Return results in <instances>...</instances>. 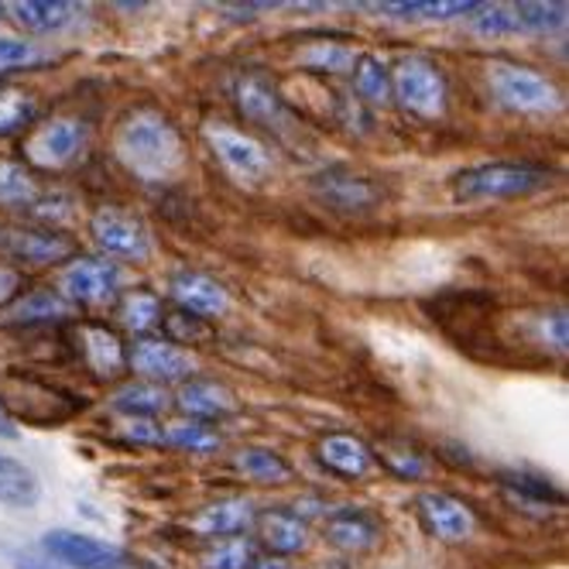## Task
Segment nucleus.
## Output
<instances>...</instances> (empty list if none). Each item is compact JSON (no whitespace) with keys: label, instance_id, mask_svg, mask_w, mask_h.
Returning <instances> with one entry per match:
<instances>
[{"label":"nucleus","instance_id":"obj_1","mask_svg":"<svg viewBox=\"0 0 569 569\" xmlns=\"http://www.w3.org/2000/svg\"><path fill=\"white\" fill-rule=\"evenodd\" d=\"M117 158L124 161L134 176H141L148 182H161L179 172L186 151H182V138L169 117H161L154 110H138L120 120Z\"/></svg>","mask_w":569,"mask_h":569},{"label":"nucleus","instance_id":"obj_2","mask_svg":"<svg viewBox=\"0 0 569 569\" xmlns=\"http://www.w3.org/2000/svg\"><path fill=\"white\" fill-rule=\"evenodd\" d=\"M552 172L539 166H521V161H487V166L463 169L453 179V199L457 202H477V199H518L532 196L542 186H549Z\"/></svg>","mask_w":569,"mask_h":569},{"label":"nucleus","instance_id":"obj_3","mask_svg":"<svg viewBox=\"0 0 569 569\" xmlns=\"http://www.w3.org/2000/svg\"><path fill=\"white\" fill-rule=\"evenodd\" d=\"M391 79V97L419 120H439L446 113V76L429 59L409 56L395 66Z\"/></svg>","mask_w":569,"mask_h":569},{"label":"nucleus","instance_id":"obj_4","mask_svg":"<svg viewBox=\"0 0 569 569\" xmlns=\"http://www.w3.org/2000/svg\"><path fill=\"white\" fill-rule=\"evenodd\" d=\"M487 76H491L495 97L518 113H549L559 107V90L536 69H525L515 62H495Z\"/></svg>","mask_w":569,"mask_h":569},{"label":"nucleus","instance_id":"obj_5","mask_svg":"<svg viewBox=\"0 0 569 569\" xmlns=\"http://www.w3.org/2000/svg\"><path fill=\"white\" fill-rule=\"evenodd\" d=\"M42 552L56 566H69V569H128L124 549H117L87 532H69V528H52V532H46Z\"/></svg>","mask_w":569,"mask_h":569},{"label":"nucleus","instance_id":"obj_6","mask_svg":"<svg viewBox=\"0 0 569 569\" xmlns=\"http://www.w3.org/2000/svg\"><path fill=\"white\" fill-rule=\"evenodd\" d=\"M90 233L97 248L110 258L124 261H144L151 254V237L138 213L120 210V207H100L90 220Z\"/></svg>","mask_w":569,"mask_h":569},{"label":"nucleus","instance_id":"obj_7","mask_svg":"<svg viewBox=\"0 0 569 569\" xmlns=\"http://www.w3.org/2000/svg\"><path fill=\"white\" fill-rule=\"evenodd\" d=\"M312 196L322 207L340 210V213H363L381 202L385 189L371 176H360L350 169H327L312 179Z\"/></svg>","mask_w":569,"mask_h":569},{"label":"nucleus","instance_id":"obj_8","mask_svg":"<svg viewBox=\"0 0 569 569\" xmlns=\"http://www.w3.org/2000/svg\"><path fill=\"white\" fill-rule=\"evenodd\" d=\"M120 289V268L103 258H79L62 271V296L76 306H103Z\"/></svg>","mask_w":569,"mask_h":569},{"label":"nucleus","instance_id":"obj_9","mask_svg":"<svg viewBox=\"0 0 569 569\" xmlns=\"http://www.w3.org/2000/svg\"><path fill=\"white\" fill-rule=\"evenodd\" d=\"M207 141H210L213 154L227 166V172H233L243 182H261L271 172L268 151L254 138H248V134H240L233 128H223V124H210L207 128Z\"/></svg>","mask_w":569,"mask_h":569},{"label":"nucleus","instance_id":"obj_10","mask_svg":"<svg viewBox=\"0 0 569 569\" xmlns=\"http://www.w3.org/2000/svg\"><path fill=\"white\" fill-rule=\"evenodd\" d=\"M87 141V124H79L72 117H59V120H46L42 128H34V134L28 138V158L38 169H62L79 154Z\"/></svg>","mask_w":569,"mask_h":569},{"label":"nucleus","instance_id":"obj_11","mask_svg":"<svg viewBox=\"0 0 569 569\" xmlns=\"http://www.w3.org/2000/svg\"><path fill=\"white\" fill-rule=\"evenodd\" d=\"M416 511H419L422 528L439 542H463L477 528L473 511L453 495H442V491H422L416 498Z\"/></svg>","mask_w":569,"mask_h":569},{"label":"nucleus","instance_id":"obj_12","mask_svg":"<svg viewBox=\"0 0 569 569\" xmlns=\"http://www.w3.org/2000/svg\"><path fill=\"white\" fill-rule=\"evenodd\" d=\"M131 368L148 378V381H161V385H172V381H186L196 371V360L192 353H186L176 343L166 340H138L128 353Z\"/></svg>","mask_w":569,"mask_h":569},{"label":"nucleus","instance_id":"obj_13","mask_svg":"<svg viewBox=\"0 0 569 569\" xmlns=\"http://www.w3.org/2000/svg\"><path fill=\"white\" fill-rule=\"evenodd\" d=\"M233 97H237L240 113L248 120H254V124L271 128V131H289L292 113H289V107L281 103L278 90L268 83L264 76H258V72L240 76L237 87H233Z\"/></svg>","mask_w":569,"mask_h":569},{"label":"nucleus","instance_id":"obj_14","mask_svg":"<svg viewBox=\"0 0 569 569\" xmlns=\"http://www.w3.org/2000/svg\"><path fill=\"white\" fill-rule=\"evenodd\" d=\"M0 248L8 254L31 261V264H52L76 251L72 237L62 230H18V227H0Z\"/></svg>","mask_w":569,"mask_h":569},{"label":"nucleus","instance_id":"obj_15","mask_svg":"<svg viewBox=\"0 0 569 569\" xmlns=\"http://www.w3.org/2000/svg\"><path fill=\"white\" fill-rule=\"evenodd\" d=\"M172 296L182 306V312H192L199 319L207 316H223L230 306V296L220 281H213L210 274L199 271H176L172 274Z\"/></svg>","mask_w":569,"mask_h":569},{"label":"nucleus","instance_id":"obj_16","mask_svg":"<svg viewBox=\"0 0 569 569\" xmlns=\"http://www.w3.org/2000/svg\"><path fill=\"white\" fill-rule=\"evenodd\" d=\"M254 518H258L254 501H248V498H227V501H213V505L202 508L192 518V528H196L199 536H207V539H237V536H243L254 525Z\"/></svg>","mask_w":569,"mask_h":569},{"label":"nucleus","instance_id":"obj_17","mask_svg":"<svg viewBox=\"0 0 569 569\" xmlns=\"http://www.w3.org/2000/svg\"><path fill=\"white\" fill-rule=\"evenodd\" d=\"M327 542L343 552H368L381 539V521L363 508H340L327 518Z\"/></svg>","mask_w":569,"mask_h":569},{"label":"nucleus","instance_id":"obj_18","mask_svg":"<svg viewBox=\"0 0 569 569\" xmlns=\"http://www.w3.org/2000/svg\"><path fill=\"white\" fill-rule=\"evenodd\" d=\"M254 528L271 556H299L309 546V525L296 511H261Z\"/></svg>","mask_w":569,"mask_h":569},{"label":"nucleus","instance_id":"obj_19","mask_svg":"<svg viewBox=\"0 0 569 569\" xmlns=\"http://www.w3.org/2000/svg\"><path fill=\"white\" fill-rule=\"evenodd\" d=\"M319 460H322V467H330L333 473H340L347 480H363L375 467V453L357 436H347V432H333L322 439Z\"/></svg>","mask_w":569,"mask_h":569},{"label":"nucleus","instance_id":"obj_20","mask_svg":"<svg viewBox=\"0 0 569 569\" xmlns=\"http://www.w3.org/2000/svg\"><path fill=\"white\" fill-rule=\"evenodd\" d=\"M176 401H179V409L189 412L192 419H220V416L237 412L233 391L217 385V381H189Z\"/></svg>","mask_w":569,"mask_h":569},{"label":"nucleus","instance_id":"obj_21","mask_svg":"<svg viewBox=\"0 0 569 569\" xmlns=\"http://www.w3.org/2000/svg\"><path fill=\"white\" fill-rule=\"evenodd\" d=\"M8 14L24 31L49 34V31H62L76 18V8L66 4V0H14V4H8Z\"/></svg>","mask_w":569,"mask_h":569},{"label":"nucleus","instance_id":"obj_22","mask_svg":"<svg viewBox=\"0 0 569 569\" xmlns=\"http://www.w3.org/2000/svg\"><path fill=\"white\" fill-rule=\"evenodd\" d=\"M42 498V483L34 470H28L14 457H0V505L8 508H34Z\"/></svg>","mask_w":569,"mask_h":569},{"label":"nucleus","instance_id":"obj_23","mask_svg":"<svg viewBox=\"0 0 569 569\" xmlns=\"http://www.w3.org/2000/svg\"><path fill=\"white\" fill-rule=\"evenodd\" d=\"M233 467L254 483H289L292 480V467L284 463V457L268 450V446H248V450H240Z\"/></svg>","mask_w":569,"mask_h":569},{"label":"nucleus","instance_id":"obj_24","mask_svg":"<svg viewBox=\"0 0 569 569\" xmlns=\"http://www.w3.org/2000/svg\"><path fill=\"white\" fill-rule=\"evenodd\" d=\"M83 343H87V360L97 375L113 378L120 368H124V347H120V340L107 327H87Z\"/></svg>","mask_w":569,"mask_h":569},{"label":"nucleus","instance_id":"obj_25","mask_svg":"<svg viewBox=\"0 0 569 569\" xmlns=\"http://www.w3.org/2000/svg\"><path fill=\"white\" fill-rule=\"evenodd\" d=\"M353 83H357V93L368 103H388L391 100L388 69H385L381 56H375V52L357 56V62H353Z\"/></svg>","mask_w":569,"mask_h":569},{"label":"nucleus","instance_id":"obj_26","mask_svg":"<svg viewBox=\"0 0 569 569\" xmlns=\"http://www.w3.org/2000/svg\"><path fill=\"white\" fill-rule=\"evenodd\" d=\"M473 8L477 4H467V0H416V4H388L385 14L401 21H450L470 14Z\"/></svg>","mask_w":569,"mask_h":569},{"label":"nucleus","instance_id":"obj_27","mask_svg":"<svg viewBox=\"0 0 569 569\" xmlns=\"http://www.w3.org/2000/svg\"><path fill=\"white\" fill-rule=\"evenodd\" d=\"M169 405L166 391L154 385H124L113 395V409L131 419H151Z\"/></svg>","mask_w":569,"mask_h":569},{"label":"nucleus","instance_id":"obj_28","mask_svg":"<svg viewBox=\"0 0 569 569\" xmlns=\"http://www.w3.org/2000/svg\"><path fill=\"white\" fill-rule=\"evenodd\" d=\"M470 28L480 38H508L521 31L515 8H505V4H477L470 11Z\"/></svg>","mask_w":569,"mask_h":569},{"label":"nucleus","instance_id":"obj_29","mask_svg":"<svg viewBox=\"0 0 569 569\" xmlns=\"http://www.w3.org/2000/svg\"><path fill=\"white\" fill-rule=\"evenodd\" d=\"M299 62L306 69H316V72H347V69H353L357 52L350 46H340V42H312L302 49Z\"/></svg>","mask_w":569,"mask_h":569},{"label":"nucleus","instance_id":"obj_30","mask_svg":"<svg viewBox=\"0 0 569 569\" xmlns=\"http://www.w3.org/2000/svg\"><path fill=\"white\" fill-rule=\"evenodd\" d=\"M251 542L237 536V539H217L207 552H202V569H251L254 562Z\"/></svg>","mask_w":569,"mask_h":569},{"label":"nucleus","instance_id":"obj_31","mask_svg":"<svg viewBox=\"0 0 569 569\" xmlns=\"http://www.w3.org/2000/svg\"><path fill=\"white\" fill-rule=\"evenodd\" d=\"M161 442L176 446V450H189V453H213L220 446V436L202 422H176L169 429H161Z\"/></svg>","mask_w":569,"mask_h":569},{"label":"nucleus","instance_id":"obj_32","mask_svg":"<svg viewBox=\"0 0 569 569\" xmlns=\"http://www.w3.org/2000/svg\"><path fill=\"white\" fill-rule=\"evenodd\" d=\"M38 199V186L31 179V172L18 161L0 158V207H14V202H34Z\"/></svg>","mask_w":569,"mask_h":569},{"label":"nucleus","instance_id":"obj_33","mask_svg":"<svg viewBox=\"0 0 569 569\" xmlns=\"http://www.w3.org/2000/svg\"><path fill=\"white\" fill-rule=\"evenodd\" d=\"M381 460L385 467L401 480H422L426 477V457L409 442H381Z\"/></svg>","mask_w":569,"mask_h":569},{"label":"nucleus","instance_id":"obj_34","mask_svg":"<svg viewBox=\"0 0 569 569\" xmlns=\"http://www.w3.org/2000/svg\"><path fill=\"white\" fill-rule=\"evenodd\" d=\"M38 117V103L21 90H0V134H14Z\"/></svg>","mask_w":569,"mask_h":569},{"label":"nucleus","instance_id":"obj_35","mask_svg":"<svg viewBox=\"0 0 569 569\" xmlns=\"http://www.w3.org/2000/svg\"><path fill=\"white\" fill-rule=\"evenodd\" d=\"M8 312H11V319H18V322H52V319H62L66 302H62L56 292H31L28 299L14 302Z\"/></svg>","mask_w":569,"mask_h":569},{"label":"nucleus","instance_id":"obj_36","mask_svg":"<svg viewBox=\"0 0 569 569\" xmlns=\"http://www.w3.org/2000/svg\"><path fill=\"white\" fill-rule=\"evenodd\" d=\"M515 14L521 31H556L566 24L562 0H556V4H515Z\"/></svg>","mask_w":569,"mask_h":569},{"label":"nucleus","instance_id":"obj_37","mask_svg":"<svg viewBox=\"0 0 569 569\" xmlns=\"http://www.w3.org/2000/svg\"><path fill=\"white\" fill-rule=\"evenodd\" d=\"M501 483L508 487V491L521 501H532V505H549V501H562L559 491L542 480V477H532V473H501Z\"/></svg>","mask_w":569,"mask_h":569},{"label":"nucleus","instance_id":"obj_38","mask_svg":"<svg viewBox=\"0 0 569 569\" xmlns=\"http://www.w3.org/2000/svg\"><path fill=\"white\" fill-rule=\"evenodd\" d=\"M120 316H124V322L131 330H138V333H144V330H151L154 322H161V306H158V299L154 296H148V292H134V296H128L124 299V306H120Z\"/></svg>","mask_w":569,"mask_h":569},{"label":"nucleus","instance_id":"obj_39","mask_svg":"<svg viewBox=\"0 0 569 569\" xmlns=\"http://www.w3.org/2000/svg\"><path fill=\"white\" fill-rule=\"evenodd\" d=\"M166 330L172 333V340H192V337H210V327L192 312H172L166 319Z\"/></svg>","mask_w":569,"mask_h":569},{"label":"nucleus","instance_id":"obj_40","mask_svg":"<svg viewBox=\"0 0 569 569\" xmlns=\"http://www.w3.org/2000/svg\"><path fill=\"white\" fill-rule=\"evenodd\" d=\"M31 59H34V46L31 42H21V38L0 34V72L14 69L21 62H31Z\"/></svg>","mask_w":569,"mask_h":569},{"label":"nucleus","instance_id":"obj_41","mask_svg":"<svg viewBox=\"0 0 569 569\" xmlns=\"http://www.w3.org/2000/svg\"><path fill=\"white\" fill-rule=\"evenodd\" d=\"M542 337H546V343H552L559 353H566V312H552V316H546L542 319Z\"/></svg>","mask_w":569,"mask_h":569},{"label":"nucleus","instance_id":"obj_42","mask_svg":"<svg viewBox=\"0 0 569 569\" xmlns=\"http://www.w3.org/2000/svg\"><path fill=\"white\" fill-rule=\"evenodd\" d=\"M128 442L158 446V442H161V429H158L151 419H131V422H128Z\"/></svg>","mask_w":569,"mask_h":569},{"label":"nucleus","instance_id":"obj_43","mask_svg":"<svg viewBox=\"0 0 569 569\" xmlns=\"http://www.w3.org/2000/svg\"><path fill=\"white\" fill-rule=\"evenodd\" d=\"M21 292V274L11 264H0V306H8Z\"/></svg>","mask_w":569,"mask_h":569},{"label":"nucleus","instance_id":"obj_44","mask_svg":"<svg viewBox=\"0 0 569 569\" xmlns=\"http://www.w3.org/2000/svg\"><path fill=\"white\" fill-rule=\"evenodd\" d=\"M14 569H62L49 556H31V552H14Z\"/></svg>","mask_w":569,"mask_h":569},{"label":"nucleus","instance_id":"obj_45","mask_svg":"<svg viewBox=\"0 0 569 569\" xmlns=\"http://www.w3.org/2000/svg\"><path fill=\"white\" fill-rule=\"evenodd\" d=\"M251 569H292L289 559H281V556H254Z\"/></svg>","mask_w":569,"mask_h":569}]
</instances>
